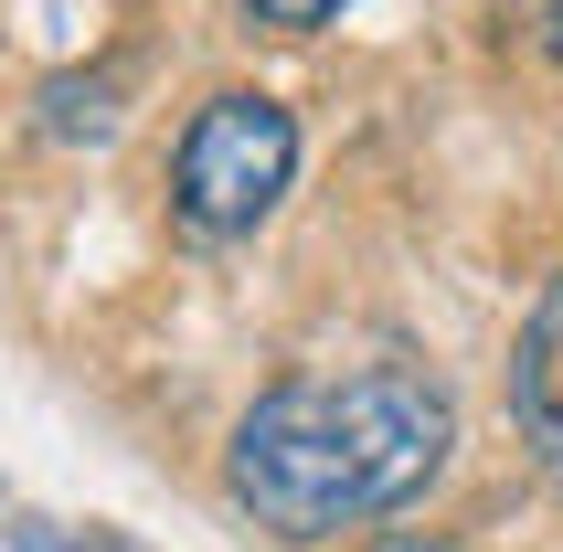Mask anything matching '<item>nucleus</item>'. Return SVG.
<instances>
[{"instance_id": "f257e3e1", "label": "nucleus", "mask_w": 563, "mask_h": 552, "mask_svg": "<svg viewBox=\"0 0 563 552\" xmlns=\"http://www.w3.org/2000/svg\"><path fill=\"white\" fill-rule=\"evenodd\" d=\"M446 446H457V404L437 372L373 362L330 372V383H277L245 404V426L223 446V489L255 510L277 542H341L437 489Z\"/></svg>"}, {"instance_id": "f03ea898", "label": "nucleus", "mask_w": 563, "mask_h": 552, "mask_svg": "<svg viewBox=\"0 0 563 552\" xmlns=\"http://www.w3.org/2000/svg\"><path fill=\"white\" fill-rule=\"evenodd\" d=\"M298 181V118H287L266 86H223L191 107L181 150H170V213L202 234V245H234L287 202Z\"/></svg>"}, {"instance_id": "7ed1b4c3", "label": "nucleus", "mask_w": 563, "mask_h": 552, "mask_svg": "<svg viewBox=\"0 0 563 552\" xmlns=\"http://www.w3.org/2000/svg\"><path fill=\"white\" fill-rule=\"evenodd\" d=\"M510 415H521V446L563 478V276L532 298V319L510 340Z\"/></svg>"}, {"instance_id": "20e7f679", "label": "nucleus", "mask_w": 563, "mask_h": 552, "mask_svg": "<svg viewBox=\"0 0 563 552\" xmlns=\"http://www.w3.org/2000/svg\"><path fill=\"white\" fill-rule=\"evenodd\" d=\"M11 552H150V542H139V531H107V521L75 531V521H32L22 510V521H11Z\"/></svg>"}, {"instance_id": "39448f33", "label": "nucleus", "mask_w": 563, "mask_h": 552, "mask_svg": "<svg viewBox=\"0 0 563 552\" xmlns=\"http://www.w3.org/2000/svg\"><path fill=\"white\" fill-rule=\"evenodd\" d=\"M351 0H245V22H266V32H319V22H341Z\"/></svg>"}, {"instance_id": "423d86ee", "label": "nucleus", "mask_w": 563, "mask_h": 552, "mask_svg": "<svg viewBox=\"0 0 563 552\" xmlns=\"http://www.w3.org/2000/svg\"><path fill=\"white\" fill-rule=\"evenodd\" d=\"M510 32H521L542 64H563V0H510Z\"/></svg>"}, {"instance_id": "0eeeda50", "label": "nucleus", "mask_w": 563, "mask_h": 552, "mask_svg": "<svg viewBox=\"0 0 563 552\" xmlns=\"http://www.w3.org/2000/svg\"><path fill=\"white\" fill-rule=\"evenodd\" d=\"M373 552H457V542H446V531H383Z\"/></svg>"}]
</instances>
